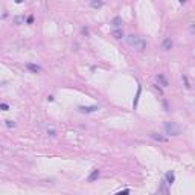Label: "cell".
<instances>
[{
    "mask_svg": "<svg viewBox=\"0 0 195 195\" xmlns=\"http://www.w3.org/2000/svg\"><path fill=\"white\" fill-rule=\"evenodd\" d=\"M127 43L134 49L136 52H143L146 47V41L139 35H128L127 37Z\"/></svg>",
    "mask_w": 195,
    "mask_h": 195,
    "instance_id": "obj_1",
    "label": "cell"
},
{
    "mask_svg": "<svg viewBox=\"0 0 195 195\" xmlns=\"http://www.w3.org/2000/svg\"><path fill=\"white\" fill-rule=\"evenodd\" d=\"M165 131L169 136H178L180 134V127L175 122H166L165 123Z\"/></svg>",
    "mask_w": 195,
    "mask_h": 195,
    "instance_id": "obj_2",
    "label": "cell"
},
{
    "mask_svg": "<svg viewBox=\"0 0 195 195\" xmlns=\"http://www.w3.org/2000/svg\"><path fill=\"white\" fill-rule=\"evenodd\" d=\"M113 37L114 38H122L123 37V32H122L121 29H119V31H113Z\"/></svg>",
    "mask_w": 195,
    "mask_h": 195,
    "instance_id": "obj_10",
    "label": "cell"
},
{
    "mask_svg": "<svg viewBox=\"0 0 195 195\" xmlns=\"http://www.w3.org/2000/svg\"><path fill=\"white\" fill-rule=\"evenodd\" d=\"M157 79H159V81H160V82L163 84V86H166V81H165V78H163L162 75H159V76H157Z\"/></svg>",
    "mask_w": 195,
    "mask_h": 195,
    "instance_id": "obj_12",
    "label": "cell"
},
{
    "mask_svg": "<svg viewBox=\"0 0 195 195\" xmlns=\"http://www.w3.org/2000/svg\"><path fill=\"white\" fill-rule=\"evenodd\" d=\"M151 137L153 139H156V140H159V142H166V139L163 136H159L157 133H151Z\"/></svg>",
    "mask_w": 195,
    "mask_h": 195,
    "instance_id": "obj_9",
    "label": "cell"
},
{
    "mask_svg": "<svg viewBox=\"0 0 195 195\" xmlns=\"http://www.w3.org/2000/svg\"><path fill=\"white\" fill-rule=\"evenodd\" d=\"M99 175H101V172H99V169H93V172L90 175H88V181H90V183H93V181H96L98 178H99Z\"/></svg>",
    "mask_w": 195,
    "mask_h": 195,
    "instance_id": "obj_3",
    "label": "cell"
},
{
    "mask_svg": "<svg viewBox=\"0 0 195 195\" xmlns=\"http://www.w3.org/2000/svg\"><path fill=\"white\" fill-rule=\"evenodd\" d=\"M26 67H28L31 72H34V73L41 72V67H40V66H37V64H32V63H28V64H26Z\"/></svg>",
    "mask_w": 195,
    "mask_h": 195,
    "instance_id": "obj_4",
    "label": "cell"
},
{
    "mask_svg": "<svg viewBox=\"0 0 195 195\" xmlns=\"http://www.w3.org/2000/svg\"><path fill=\"white\" fill-rule=\"evenodd\" d=\"M111 25L114 26V28H121V26H122V19H121V17H114Z\"/></svg>",
    "mask_w": 195,
    "mask_h": 195,
    "instance_id": "obj_6",
    "label": "cell"
},
{
    "mask_svg": "<svg viewBox=\"0 0 195 195\" xmlns=\"http://www.w3.org/2000/svg\"><path fill=\"white\" fill-rule=\"evenodd\" d=\"M96 110H98L96 105H92V107H79V111L81 113H93Z\"/></svg>",
    "mask_w": 195,
    "mask_h": 195,
    "instance_id": "obj_5",
    "label": "cell"
},
{
    "mask_svg": "<svg viewBox=\"0 0 195 195\" xmlns=\"http://www.w3.org/2000/svg\"><path fill=\"white\" fill-rule=\"evenodd\" d=\"M6 125H8V127H9V128H11V127H12V128H14V127H15V123H14V122H12V121H6Z\"/></svg>",
    "mask_w": 195,
    "mask_h": 195,
    "instance_id": "obj_14",
    "label": "cell"
},
{
    "mask_svg": "<svg viewBox=\"0 0 195 195\" xmlns=\"http://www.w3.org/2000/svg\"><path fill=\"white\" fill-rule=\"evenodd\" d=\"M171 47H172V41H171V38H166L165 41H163V49H165V50H169Z\"/></svg>",
    "mask_w": 195,
    "mask_h": 195,
    "instance_id": "obj_7",
    "label": "cell"
},
{
    "mask_svg": "<svg viewBox=\"0 0 195 195\" xmlns=\"http://www.w3.org/2000/svg\"><path fill=\"white\" fill-rule=\"evenodd\" d=\"M166 180H168V183L172 184L174 183V180H175V177H174V172H168L166 174Z\"/></svg>",
    "mask_w": 195,
    "mask_h": 195,
    "instance_id": "obj_8",
    "label": "cell"
},
{
    "mask_svg": "<svg viewBox=\"0 0 195 195\" xmlns=\"http://www.w3.org/2000/svg\"><path fill=\"white\" fill-rule=\"evenodd\" d=\"M102 5H104L102 2H92V6H93V8H101Z\"/></svg>",
    "mask_w": 195,
    "mask_h": 195,
    "instance_id": "obj_11",
    "label": "cell"
},
{
    "mask_svg": "<svg viewBox=\"0 0 195 195\" xmlns=\"http://www.w3.org/2000/svg\"><path fill=\"white\" fill-rule=\"evenodd\" d=\"M8 108H9V105H8V104H0V110H5V111H6Z\"/></svg>",
    "mask_w": 195,
    "mask_h": 195,
    "instance_id": "obj_13",
    "label": "cell"
},
{
    "mask_svg": "<svg viewBox=\"0 0 195 195\" xmlns=\"http://www.w3.org/2000/svg\"><path fill=\"white\" fill-rule=\"evenodd\" d=\"M116 195H130V190H122V192H117Z\"/></svg>",
    "mask_w": 195,
    "mask_h": 195,
    "instance_id": "obj_15",
    "label": "cell"
}]
</instances>
